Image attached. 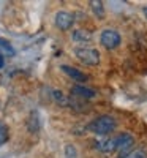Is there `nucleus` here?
<instances>
[{"label":"nucleus","instance_id":"obj_13","mask_svg":"<svg viewBox=\"0 0 147 158\" xmlns=\"http://www.w3.org/2000/svg\"><path fill=\"white\" fill-rule=\"evenodd\" d=\"M54 98H56L60 104H66V103H68V100H66V98L63 97V94H62V92H59V90L54 92Z\"/></svg>","mask_w":147,"mask_h":158},{"label":"nucleus","instance_id":"obj_1","mask_svg":"<svg viewBox=\"0 0 147 158\" xmlns=\"http://www.w3.org/2000/svg\"><path fill=\"white\" fill-rule=\"evenodd\" d=\"M116 125L117 123L111 115H101V117L95 118L92 123H89V130L95 135H103L104 136V135L111 133V131H114Z\"/></svg>","mask_w":147,"mask_h":158},{"label":"nucleus","instance_id":"obj_8","mask_svg":"<svg viewBox=\"0 0 147 158\" xmlns=\"http://www.w3.org/2000/svg\"><path fill=\"white\" fill-rule=\"evenodd\" d=\"M92 38H93L92 32H89L86 29H78L73 32V40L76 43H89V41H92Z\"/></svg>","mask_w":147,"mask_h":158},{"label":"nucleus","instance_id":"obj_7","mask_svg":"<svg viewBox=\"0 0 147 158\" xmlns=\"http://www.w3.org/2000/svg\"><path fill=\"white\" fill-rule=\"evenodd\" d=\"M60 68H62L63 73H66L71 79H74V81H78V82H86V81H87V76H86L84 73H81L79 70L73 68V67H68V65H62Z\"/></svg>","mask_w":147,"mask_h":158},{"label":"nucleus","instance_id":"obj_16","mask_svg":"<svg viewBox=\"0 0 147 158\" xmlns=\"http://www.w3.org/2000/svg\"><path fill=\"white\" fill-rule=\"evenodd\" d=\"M3 63H5V60H3V56L0 54V68H3Z\"/></svg>","mask_w":147,"mask_h":158},{"label":"nucleus","instance_id":"obj_3","mask_svg":"<svg viewBox=\"0 0 147 158\" xmlns=\"http://www.w3.org/2000/svg\"><path fill=\"white\" fill-rule=\"evenodd\" d=\"M133 146H135V139H133V136H130L127 133L116 138V150L119 152V158H127L131 153Z\"/></svg>","mask_w":147,"mask_h":158},{"label":"nucleus","instance_id":"obj_2","mask_svg":"<svg viewBox=\"0 0 147 158\" xmlns=\"http://www.w3.org/2000/svg\"><path fill=\"white\" fill-rule=\"evenodd\" d=\"M74 56L84 65L95 67V65L100 63V52L97 49H93V48H76L74 49Z\"/></svg>","mask_w":147,"mask_h":158},{"label":"nucleus","instance_id":"obj_12","mask_svg":"<svg viewBox=\"0 0 147 158\" xmlns=\"http://www.w3.org/2000/svg\"><path fill=\"white\" fill-rule=\"evenodd\" d=\"M65 153H66V158H76V149L73 146H66L65 147Z\"/></svg>","mask_w":147,"mask_h":158},{"label":"nucleus","instance_id":"obj_11","mask_svg":"<svg viewBox=\"0 0 147 158\" xmlns=\"http://www.w3.org/2000/svg\"><path fill=\"white\" fill-rule=\"evenodd\" d=\"M6 139H8V127L3 122H0V146H3Z\"/></svg>","mask_w":147,"mask_h":158},{"label":"nucleus","instance_id":"obj_15","mask_svg":"<svg viewBox=\"0 0 147 158\" xmlns=\"http://www.w3.org/2000/svg\"><path fill=\"white\" fill-rule=\"evenodd\" d=\"M127 158H147V155L144 153V152H141V150H138V152H131Z\"/></svg>","mask_w":147,"mask_h":158},{"label":"nucleus","instance_id":"obj_9","mask_svg":"<svg viewBox=\"0 0 147 158\" xmlns=\"http://www.w3.org/2000/svg\"><path fill=\"white\" fill-rule=\"evenodd\" d=\"M71 94L78 95V97H82V98H95L97 97V94L92 89H87V87H82V85H73Z\"/></svg>","mask_w":147,"mask_h":158},{"label":"nucleus","instance_id":"obj_5","mask_svg":"<svg viewBox=\"0 0 147 158\" xmlns=\"http://www.w3.org/2000/svg\"><path fill=\"white\" fill-rule=\"evenodd\" d=\"M54 22H56V25L60 30L65 32V30H70L71 25L74 24V16L71 15V13H68V11H59L56 15Z\"/></svg>","mask_w":147,"mask_h":158},{"label":"nucleus","instance_id":"obj_17","mask_svg":"<svg viewBox=\"0 0 147 158\" xmlns=\"http://www.w3.org/2000/svg\"><path fill=\"white\" fill-rule=\"evenodd\" d=\"M142 13H144V16H145V19H147V6H145V8L142 10Z\"/></svg>","mask_w":147,"mask_h":158},{"label":"nucleus","instance_id":"obj_14","mask_svg":"<svg viewBox=\"0 0 147 158\" xmlns=\"http://www.w3.org/2000/svg\"><path fill=\"white\" fill-rule=\"evenodd\" d=\"M0 48H3L6 52H8V54H15V51H13V48L5 41V40H0Z\"/></svg>","mask_w":147,"mask_h":158},{"label":"nucleus","instance_id":"obj_6","mask_svg":"<svg viewBox=\"0 0 147 158\" xmlns=\"http://www.w3.org/2000/svg\"><path fill=\"white\" fill-rule=\"evenodd\" d=\"M97 149L103 153H111L116 150V138H103L97 142Z\"/></svg>","mask_w":147,"mask_h":158},{"label":"nucleus","instance_id":"obj_4","mask_svg":"<svg viewBox=\"0 0 147 158\" xmlns=\"http://www.w3.org/2000/svg\"><path fill=\"white\" fill-rule=\"evenodd\" d=\"M120 35L119 32L112 30V29H106L101 32V36H100V43L106 48V49H116L119 44H120Z\"/></svg>","mask_w":147,"mask_h":158},{"label":"nucleus","instance_id":"obj_10","mask_svg":"<svg viewBox=\"0 0 147 158\" xmlns=\"http://www.w3.org/2000/svg\"><path fill=\"white\" fill-rule=\"evenodd\" d=\"M90 6H92V11L97 15V18L103 19L104 18V8H103V2H100V0H92L90 2Z\"/></svg>","mask_w":147,"mask_h":158}]
</instances>
